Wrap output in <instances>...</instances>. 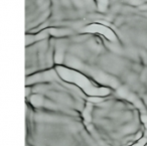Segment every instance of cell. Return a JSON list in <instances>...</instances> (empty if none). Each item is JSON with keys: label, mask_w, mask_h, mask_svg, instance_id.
<instances>
[{"label": "cell", "mask_w": 147, "mask_h": 146, "mask_svg": "<svg viewBox=\"0 0 147 146\" xmlns=\"http://www.w3.org/2000/svg\"><path fill=\"white\" fill-rule=\"evenodd\" d=\"M51 14V0H25V34L41 32Z\"/></svg>", "instance_id": "obj_4"}, {"label": "cell", "mask_w": 147, "mask_h": 146, "mask_svg": "<svg viewBox=\"0 0 147 146\" xmlns=\"http://www.w3.org/2000/svg\"><path fill=\"white\" fill-rule=\"evenodd\" d=\"M90 97L82 87L63 79L57 68L26 77V104L31 107L83 114Z\"/></svg>", "instance_id": "obj_1"}, {"label": "cell", "mask_w": 147, "mask_h": 146, "mask_svg": "<svg viewBox=\"0 0 147 146\" xmlns=\"http://www.w3.org/2000/svg\"><path fill=\"white\" fill-rule=\"evenodd\" d=\"M105 12L98 0H51V14L43 30L63 29L69 32L82 31L92 24H103Z\"/></svg>", "instance_id": "obj_2"}, {"label": "cell", "mask_w": 147, "mask_h": 146, "mask_svg": "<svg viewBox=\"0 0 147 146\" xmlns=\"http://www.w3.org/2000/svg\"><path fill=\"white\" fill-rule=\"evenodd\" d=\"M55 68V39L53 33L27 43L25 47L26 77Z\"/></svg>", "instance_id": "obj_3"}]
</instances>
